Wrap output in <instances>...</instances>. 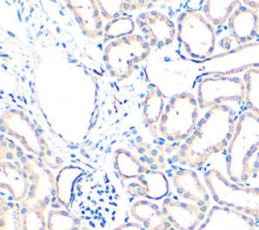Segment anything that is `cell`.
Returning <instances> with one entry per match:
<instances>
[{"label": "cell", "mask_w": 259, "mask_h": 230, "mask_svg": "<svg viewBox=\"0 0 259 230\" xmlns=\"http://www.w3.org/2000/svg\"><path fill=\"white\" fill-rule=\"evenodd\" d=\"M157 230H177L174 226H172L168 221L162 226V227H160L159 229H157Z\"/></svg>", "instance_id": "4dcf8cb0"}, {"label": "cell", "mask_w": 259, "mask_h": 230, "mask_svg": "<svg viewBox=\"0 0 259 230\" xmlns=\"http://www.w3.org/2000/svg\"><path fill=\"white\" fill-rule=\"evenodd\" d=\"M86 175V171L79 166H65L58 173L55 180L56 199L61 206L71 207L76 198L79 181Z\"/></svg>", "instance_id": "ac0fdd59"}, {"label": "cell", "mask_w": 259, "mask_h": 230, "mask_svg": "<svg viewBox=\"0 0 259 230\" xmlns=\"http://www.w3.org/2000/svg\"><path fill=\"white\" fill-rule=\"evenodd\" d=\"M241 3H244L246 7L253 9L255 11L259 10V0H245V1H241Z\"/></svg>", "instance_id": "f546056e"}, {"label": "cell", "mask_w": 259, "mask_h": 230, "mask_svg": "<svg viewBox=\"0 0 259 230\" xmlns=\"http://www.w3.org/2000/svg\"><path fill=\"white\" fill-rule=\"evenodd\" d=\"M135 30V22L128 16H121L108 22L104 28L103 36L106 41H114L116 39L131 35Z\"/></svg>", "instance_id": "83f0119b"}, {"label": "cell", "mask_w": 259, "mask_h": 230, "mask_svg": "<svg viewBox=\"0 0 259 230\" xmlns=\"http://www.w3.org/2000/svg\"><path fill=\"white\" fill-rule=\"evenodd\" d=\"M178 20L177 36L189 57L208 59L215 48V32L210 22L198 11L185 10Z\"/></svg>", "instance_id": "8992f818"}, {"label": "cell", "mask_w": 259, "mask_h": 230, "mask_svg": "<svg viewBox=\"0 0 259 230\" xmlns=\"http://www.w3.org/2000/svg\"><path fill=\"white\" fill-rule=\"evenodd\" d=\"M46 206V203L38 202L31 207H25L23 212H21L22 230H48V225L44 214Z\"/></svg>", "instance_id": "d4e9b609"}, {"label": "cell", "mask_w": 259, "mask_h": 230, "mask_svg": "<svg viewBox=\"0 0 259 230\" xmlns=\"http://www.w3.org/2000/svg\"><path fill=\"white\" fill-rule=\"evenodd\" d=\"M165 96L159 87L154 86L146 95L143 101L144 120L148 127L151 129L155 127L161 120L165 110Z\"/></svg>", "instance_id": "7402d4cb"}, {"label": "cell", "mask_w": 259, "mask_h": 230, "mask_svg": "<svg viewBox=\"0 0 259 230\" xmlns=\"http://www.w3.org/2000/svg\"><path fill=\"white\" fill-rule=\"evenodd\" d=\"M173 184L177 194L201 207L209 206V195L192 169H180L173 174Z\"/></svg>", "instance_id": "2e32d148"}, {"label": "cell", "mask_w": 259, "mask_h": 230, "mask_svg": "<svg viewBox=\"0 0 259 230\" xmlns=\"http://www.w3.org/2000/svg\"><path fill=\"white\" fill-rule=\"evenodd\" d=\"M127 190L136 197L159 201L165 199L169 194V182L162 171L148 168L136 179V182L127 186Z\"/></svg>", "instance_id": "5bb4252c"}, {"label": "cell", "mask_w": 259, "mask_h": 230, "mask_svg": "<svg viewBox=\"0 0 259 230\" xmlns=\"http://www.w3.org/2000/svg\"><path fill=\"white\" fill-rule=\"evenodd\" d=\"M162 212L166 220L177 230H196L207 214V207L188 204L174 198H165Z\"/></svg>", "instance_id": "8fae6325"}, {"label": "cell", "mask_w": 259, "mask_h": 230, "mask_svg": "<svg viewBox=\"0 0 259 230\" xmlns=\"http://www.w3.org/2000/svg\"><path fill=\"white\" fill-rule=\"evenodd\" d=\"M236 111L226 105L211 107L180 150V157L190 167L202 166L210 156L228 148L237 128Z\"/></svg>", "instance_id": "6da1fadb"}, {"label": "cell", "mask_w": 259, "mask_h": 230, "mask_svg": "<svg viewBox=\"0 0 259 230\" xmlns=\"http://www.w3.org/2000/svg\"><path fill=\"white\" fill-rule=\"evenodd\" d=\"M229 29L238 44H249L259 35L258 12L248 7L237 8L229 19Z\"/></svg>", "instance_id": "e0dca14e"}, {"label": "cell", "mask_w": 259, "mask_h": 230, "mask_svg": "<svg viewBox=\"0 0 259 230\" xmlns=\"http://www.w3.org/2000/svg\"><path fill=\"white\" fill-rule=\"evenodd\" d=\"M131 216L147 230H157L167 222L162 209L149 200L135 202L131 207Z\"/></svg>", "instance_id": "d6986e66"}, {"label": "cell", "mask_w": 259, "mask_h": 230, "mask_svg": "<svg viewBox=\"0 0 259 230\" xmlns=\"http://www.w3.org/2000/svg\"><path fill=\"white\" fill-rule=\"evenodd\" d=\"M211 75H235L259 68V43L241 45L227 53L209 59Z\"/></svg>", "instance_id": "9c48e42d"}, {"label": "cell", "mask_w": 259, "mask_h": 230, "mask_svg": "<svg viewBox=\"0 0 259 230\" xmlns=\"http://www.w3.org/2000/svg\"><path fill=\"white\" fill-rule=\"evenodd\" d=\"M99 9L103 17L111 21L121 17V13L128 9L139 8L141 1H124V0H97Z\"/></svg>", "instance_id": "4316f807"}, {"label": "cell", "mask_w": 259, "mask_h": 230, "mask_svg": "<svg viewBox=\"0 0 259 230\" xmlns=\"http://www.w3.org/2000/svg\"><path fill=\"white\" fill-rule=\"evenodd\" d=\"M198 104L191 92L171 97L159 122L160 135L171 142L189 139L198 125Z\"/></svg>", "instance_id": "3957f363"}, {"label": "cell", "mask_w": 259, "mask_h": 230, "mask_svg": "<svg viewBox=\"0 0 259 230\" xmlns=\"http://www.w3.org/2000/svg\"><path fill=\"white\" fill-rule=\"evenodd\" d=\"M204 13L206 19L212 26L224 24L230 19L234 11L239 8L241 1L238 0H206Z\"/></svg>", "instance_id": "44dd1931"}, {"label": "cell", "mask_w": 259, "mask_h": 230, "mask_svg": "<svg viewBox=\"0 0 259 230\" xmlns=\"http://www.w3.org/2000/svg\"><path fill=\"white\" fill-rule=\"evenodd\" d=\"M0 230H22V214L14 203L1 200Z\"/></svg>", "instance_id": "484cf974"}, {"label": "cell", "mask_w": 259, "mask_h": 230, "mask_svg": "<svg viewBox=\"0 0 259 230\" xmlns=\"http://www.w3.org/2000/svg\"><path fill=\"white\" fill-rule=\"evenodd\" d=\"M258 17H259V12H258Z\"/></svg>", "instance_id": "1f68e13d"}, {"label": "cell", "mask_w": 259, "mask_h": 230, "mask_svg": "<svg viewBox=\"0 0 259 230\" xmlns=\"http://www.w3.org/2000/svg\"><path fill=\"white\" fill-rule=\"evenodd\" d=\"M65 3L85 35L96 39L104 32L102 14L96 0H67Z\"/></svg>", "instance_id": "4fadbf2b"}, {"label": "cell", "mask_w": 259, "mask_h": 230, "mask_svg": "<svg viewBox=\"0 0 259 230\" xmlns=\"http://www.w3.org/2000/svg\"><path fill=\"white\" fill-rule=\"evenodd\" d=\"M204 181L218 205L238 210L259 221V187L238 184L213 168L204 173Z\"/></svg>", "instance_id": "277c9868"}, {"label": "cell", "mask_w": 259, "mask_h": 230, "mask_svg": "<svg viewBox=\"0 0 259 230\" xmlns=\"http://www.w3.org/2000/svg\"><path fill=\"white\" fill-rule=\"evenodd\" d=\"M2 130L14 137L24 148L36 156L44 157L47 144L30 118L19 109H9L2 113Z\"/></svg>", "instance_id": "ba28073f"}, {"label": "cell", "mask_w": 259, "mask_h": 230, "mask_svg": "<svg viewBox=\"0 0 259 230\" xmlns=\"http://www.w3.org/2000/svg\"><path fill=\"white\" fill-rule=\"evenodd\" d=\"M151 45L139 34L111 41L104 50L103 60L109 73L117 80L128 78L135 66L150 56Z\"/></svg>", "instance_id": "5b68a950"}, {"label": "cell", "mask_w": 259, "mask_h": 230, "mask_svg": "<svg viewBox=\"0 0 259 230\" xmlns=\"http://www.w3.org/2000/svg\"><path fill=\"white\" fill-rule=\"evenodd\" d=\"M246 85L245 104L248 111L259 117V68H253L245 72Z\"/></svg>", "instance_id": "cb8c5ba5"}, {"label": "cell", "mask_w": 259, "mask_h": 230, "mask_svg": "<svg viewBox=\"0 0 259 230\" xmlns=\"http://www.w3.org/2000/svg\"><path fill=\"white\" fill-rule=\"evenodd\" d=\"M0 186L7 189L16 202H27L31 183L26 171L17 163L2 161L0 168Z\"/></svg>", "instance_id": "9a60e30c"}, {"label": "cell", "mask_w": 259, "mask_h": 230, "mask_svg": "<svg viewBox=\"0 0 259 230\" xmlns=\"http://www.w3.org/2000/svg\"><path fill=\"white\" fill-rule=\"evenodd\" d=\"M140 25L150 40V45L158 49L168 47L175 40L176 27L167 15L159 11H149L140 18Z\"/></svg>", "instance_id": "7c38bea8"}, {"label": "cell", "mask_w": 259, "mask_h": 230, "mask_svg": "<svg viewBox=\"0 0 259 230\" xmlns=\"http://www.w3.org/2000/svg\"><path fill=\"white\" fill-rule=\"evenodd\" d=\"M227 171L229 178L241 185L259 177V117L248 110L238 119L228 147Z\"/></svg>", "instance_id": "7a4b0ae2"}, {"label": "cell", "mask_w": 259, "mask_h": 230, "mask_svg": "<svg viewBox=\"0 0 259 230\" xmlns=\"http://www.w3.org/2000/svg\"><path fill=\"white\" fill-rule=\"evenodd\" d=\"M196 230H259V221L238 210L213 206Z\"/></svg>", "instance_id": "30bf717a"}, {"label": "cell", "mask_w": 259, "mask_h": 230, "mask_svg": "<svg viewBox=\"0 0 259 230\" xmlns=\"http://www.w3.org/2000/svg\"><path fill=\"white\" fill-rule=\"evenodd\" d=\"M114 168L121 180L137 179L148 167L130 150L117 149L113 153Z\"/></svg>", "instance_id": "ffe728a7"}, {"label": "cell", "mask_w": 259, "mask_h": 230, "mask_svg": "<svg viewBox=\"0 0 259 230\" xmlns=\"http://www.w3.org/2000/svg\"><path fill=\"white\" fill-rule=\"evenodd\" d=\"M48 230H82L80 219L69 211L52 210L47 219Z\"/></svg>", "instance_id": "603a6c76"}, {"label": "cell", "mask_w": 259, "mask_h": 230, "mask_svg": "<svg viewBox=\"0 0 259 230\" xmlns=\"http://www.w3.org/2000/svg\"><path fill=\"white\" fill-rule=\"evenodd\" d=\"M246 85L243 78L230 75H207L197 85V100L201 107L211 108L226 102H245Z\"/></svg>", "instance_id": "52a82bcc"}, {"label": "cell", "mask_w": 259, "mask_h": 230, "mask_svg": "<svg viewBox=\"0 0 259 230\" xmlns=\"http://www.w3.org/2000/svg\"><path fill=\"white\" fill-rule=\"evenodd\" d=\"M112 230H147V229L137 222V223H124Z\"/></svg>", "instance_id": "f1b7e54d"}]
</instances>
